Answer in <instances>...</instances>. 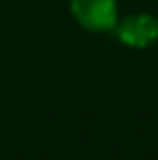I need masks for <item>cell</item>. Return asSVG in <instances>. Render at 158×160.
<instances>
[{
  "label": "cell",
  "mask_w": 158,
  "mask_h": 160,
  "mask_svg": "<svg viewBox=\"0 0 158 160\" xmlns=\"http://www.w3.org/2000/svg\"><path fill=\"white\" fill-rule=\"evenodd\" d=\"M72 9L87 28L106 30L115 24V0H72Z\"/></svg>",
  "instance_id": "cell-1"
},
{
  "label": "cell",
  "mask_w": 158,
  "mask_h": 160,
  "mask_svg": "<svg viewBox=\"0 0 158 160\" xmlns=\"http://www.w3.org/2000/svg\"><path fill=\"white\" fill-rule=\"evenodd\" d=\"M119 37L130 46H147L158 37V22L150 15H134L121 24Z\"/></svg>",
  "instance_id": "cell-2"
}]
</instances>
